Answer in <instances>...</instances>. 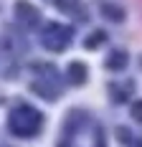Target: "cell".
<instances>
[{
  "mask_svg": "<svg viewBox=\"0 0 142 147\" xmlns=\"http://www.w3.org/2000/svg\"><path fill=\"white\" fill-rule=\"evenodd\" d=\"M43 124V117L38 109H33L30 104H20L10 114V132L13 134H20V137H33L38 134Z\"/></svg>",
  "mask_w": 142,
  "mask_h": 147,
  "instance_id": "6da1fadb",
  "label": "cell"
},
{
  "mask_svg": "<svg viewBox=\"0 0 142 147\" xmlns=\"http://www.w3.org/2000/svg\"><path fill=\"white\" fill-rule=\"evenodd\" d=\"M56 8L69 15H84V8H81L79 0H56Z\"/></svg>",
  "mask_w": 142,
  "mask_h": 147,
  "instance_id": "52a82bcc",
  "label": "cell"
},
{
  "mask_svg": "<svg viewBox=\"0 0 142 147\" xmlns=\"http://www.w3.org/2000/svg\"><path fill=\"white\" fill-rule=\"evenodd\" d=\"M86 66L81 63V61H71L69 63V69H66V79H69L71 84H84L86 81Z\"/></svg>",
  "mask_w": 142,
  "mask_h": 147,
  "instance_id": "277c9868",
  "label": "cell"
},
{
  "mask_svg": "<svg viewBox=\"0 0 142 147\" xmlns=\"http://www.w3.org/2000/svg\"><path fill=\"white\" fill-rule=\"evenodd\" d=\"M104 41H107V33H104V30H94V33H91V36L84 41V46L89 48V51H94V48H99Z\"/></svg>",
  "mask_w": 142,
  "mask_h": 147,
  "instance_id": "ba28073f",
  "label": "cell"
},
{
  "mask_svg": "<svg viewBox=\"0 0 142 147\" xmlns=\"http://www.w3.org/2000/svg\"><path fill=\"white\" fill-rule=\"evenodd\" d=\"M127 51H122V48H117V51H112L109 53V59H107V69H112V71H122L124 66H127Z\"/></svg>",
  "mask_w": 142,
  "mask_h": 147,
  "instance_id": "5b68a950",
  "label": "cell"
},
{
  "mask_svg": "<svg viewBox=\"0 0 142 147\" xmlns=\"http://www.w3.org/2000/svg\"><path fill=\"white\" fill-rule=\"evenodd\" d=\"M101 15L107 18V20H112V23H122L124 20V10L119 8V5H114V3H101Z\"/></svg>",
  "mask_w": 142,
  "mask_h": 147,
  "instance_id": "8992f818",
  "label": "cell"
},
{
  "mask_svg": "<svg viewBox=\"0 0 142 147\" xmlns=\"http://www.w3.org/2000/svg\"><path fill=\"white\" fill-rule=\"evenodd\" d=\"M15 15H18L20 26H36L38 18H41V13L36 10V5H30L28 0H18L15 3Z\"/></svg>",
  "mask_w": 142,
  "mask_h": 147,
  "instance_id": "3957f363",
  "label": "cell"
},
{
  "mask_svg": "<svg viewBox=\"0 0 142 147\" xmlns=\"http://www.w3.org/2000/svg\"><path fill=\"white\" fill-rule=\"evenodd\" d=\"M132 119L142 122V102H135V104H132Z\"/></svg>",
  "mask_w": 142,
  "mask_h": 147,
  "instance_id": "9c48e42d",
  "label": "cell"
},
{
  "mask_svg": "<svg viewBox=\"0 0 142 147\" xmlns=\"http://www.w3.org/2000/svg\"><path fill=\"white\" fill-rule=\"evenodd\" d=\"M41 41L48 51L53 53H61L66 46L71 43V28L66 26H58V23H46V28L41 33Z\"/></svg>",
  "mask_w": 142,
  "mask_h": 147,
  "instance_id": "7a4b0ae2",
  "label": "cell"
}]
</instances>
